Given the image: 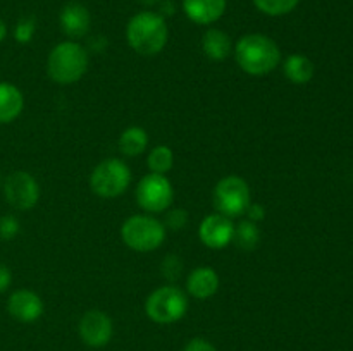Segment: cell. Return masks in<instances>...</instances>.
<instances>
[{
  "label": "cell",
  "mask_w": 353,
  "mask_h": 351,
  "mask_svg": "<svg viewBox=\"0 0 353 351\" xmlns=\"http://www.w3.org/2000/svg\"><path fill=\"white\" fill-rule=\"evenodd\" d=\"M130 182V167L119 158H107V160L100 162L90 178L92 189L103 198H114V196L123 195Z\"/></svg>",
  "instance_id": "8992f818"
},
{
  "label": "cell",
  "mask_w": 353,
  "mask_h": 351,
  "mask_svg": "<svg viewBox=\"0 0 353 351\" xmlns=\"http://www.w3.org/2000/svg\"><path fill=\"white\" fill-rule=\"evenodd\" d=\"M285 74L290 81L296 83V85H303V83H309L312 79L314 64L305 55H290L285 62Z\"/></svg>",
  "instance_id": "ac0fdd59"
},
{
  "label": "cell",
  "mask_w": 353,
  "mask_h": 351,
  "mask_svg": "<svg viewBox=\"0 0 353 351\" xmlns=\"http://www.w3.org/2000/svg\"><path fill=\"white\" fill-rule=\"evenodd\" d=\"M61 28L69 38H81L88 33L90 23H92V17H90L88 9L85 6L78 2H71L61 10Z\"/></svg>",
  "instance_id": "4fadbf2b"
},
{
  "label": "cell",
  "mask_w": 353,
  "mask_h": 351,
  "mask_svg": "<svg viewBox=\"0 0 353 351\" xmlns=\"http://www.w3.org/2000/svg\"><path fill=\"white\" fill-rule=\"evenodd\" d=\"M34 28H37V24H34L33 17H24V19H21L17 23L16 30H14V36H16V40L19 43H26V41H30L33 38Z\"/></svg>",
  "instance_id": "603a6c76"
},
{
  "label": "cell",
  "mask_w": 353,
  "mask_h": 351,
  "mask_svg": "<svg viewBox=\"0 0 353 351\" xmlns=\"http://www.w3.org/2000/svg\"><path fill=\"white\" fill-rule=\"evenodd\" d=\"M185 351H217V350L209 343V341L202 339V337H195V339H192L188 344H186Z\"/></svg>",
  "instance_id": "d4e9b609"
},
{
  "label": "cell",
  "mask_w": 353,
  "mask_h": 351,
  "mask_svg": "<svg viewBox=\"0 0 353 351\" xmlns=\"http://www.w3.org/2000/svg\"><path fill=\"white\" fill-rule=\"evenodd\" d=\"M123 241L137 251H152L161 246L165 240L162 222L148 215H133L123 224Z\"/></svg>",
  "instance_id": "277c9868"
},
{
  "label": "cell",
  "mask_w": 353,
  "mask_h": 351,
  "mask_svg": "<svg viewBox=\"0 0 353 351\" xmlns=\"http://www.w3.org/2000/svg\"><path fill=\"white\" fill-rule=\"evenodd\" d=\"M148 143V134L147 131L141 129V127H130V129L124 131L121 134L119 147L121 151L128 157H134V155H140L141 151H145Z\"/></svg>",
  "instance_id": "d6986e66"
},
{
  "label": "cell",
  "mask_w": 353,
  "mask_h": 351,
  "mask_svg": "<svg viewBox=\"0 0 353 351\" xmlns=\"http://www.w3.org/2000/svg\"><path fill=\"white\" fill-rule=\"evenodd\" d=\"M17 229H19V224L10 215H6L0 219V237H3V240L12 237L17 233Z\"/></svg>",
  "instance_id": "cb8c5ba5"
},
{
  "label": "cell",
  "mask_w": 353,
  "mask_h": 351,
  "mask_svg": "<svg viewBox=\"0 0 353 351\" xmlns=\"http://www.w3.org/2000/svg\"><path fill=\"white\" fill-rule=\"evenodd\" d=\"M10 281H12V274H10V268L7 265L0 264V292L6 291L10 286Z\"/></svg>",
  "instance_id": "4316f807"
},
{
  "label": "cell",
  "mask_w": 353,
  "mask_h": 351,
  "mask_svg": "<svg viewBox=\"0 0 353 351\" xmlns=\"http://www.w3.org/2000/svg\"><path fill=\"white\" fill-rule=\"evenodd\" d=\"M248 215H250V219L254 220H261L262 217H264V210H262V206H257V205H250L247 209Z\"/></svg>",
  "instance_id": "83f0119b"
},
{
  "label": "cell",
  "mask_w": 353,
  "mask_h": 351,
  "mask_svg": "<svg viewBox=\"0 0 353 351\" xmlns=\"http://www.w3.org/2000/svg\"><path fill=\"white\" fill-rule=\"evenodd\" d=\"M203 52L214 61H224L231 52V40L224 31L209 30L203 34Z\"/></svg>",
  "instance_id": "e0dca14e"
},
{
  "label": "cell",
  "mask_w": 353,
  "mask_h": 351,
  "mask_svg": "<svg viewBox=\"0 0 353 351\" xmlns=\"http://www.w3.org/2000/svg\"><path fill=\"white\" fill-rule=\"evenodd\" d=\"M3 195L14 209L30 210L38 203L40 188L33 176L24 171H17L6 179Z\"/></svg>",
  "instance_id": "9c48e42d"
},
{
  "label": "cell",
  "mask_w": 353,
  "mask_h": 351,
  "mask_svg": "<svg viewBox=\"0 0 353 351\" xmlns=\"http://www.w3.org/2000/svg\"><path fill=\"white\" fill-rule=\"evenodd\" d=\"M141 3H145V6H155V3H159L161 0H140Z\"/></svg>",
  "instance_id": "f546056e"
},
{
  "label": "cell",
  "mask_w": 353,
  "mask_h": 351,
  "mask_svg": "<svg viewBox=\"0 0 353 351\" xmlns=\"http://www.w3.org/2000/svg\"><path fill=\"white\" fill-rule=\"evenodd\" d=\"M186 16L196 24L216 23L226 10V0H183Z\"/></svg>",
  "instance_id": "5bb4252c"
},
{
  "label": "cell",
  "mask_w": 353,
  "mask_h": 351,
  "mask_svg": "<svg viewBox=\"0 0 353 351\" xmlns=\"http://www.w3.org/2000/svg\"><path fill=\"white\" fill-rule=\"evenodd\" d=\"M186 310H188V298L176 286L155 289L145 303V312L157 323L176 322L185 315Z\"/></svg>",
  "instance_id": "5b68a950"
},
{
  "label": "cell",
  "mask_w": 353,
  "mask_h": 351,
  "mask_svg": "<svg viewBox=\"0 0 353 351\" xmlns=\"http://www.w3.org/2000/svg\"><path fill=\"white\" fill-rule=\"evenodd\" d=\"M24 107L23 93L10 83H0V124L17 119Z\"/></svg>",
  "instance_id": "2e32d148"
},
{
  "label": "cell",
  "mask_w": 353,
  "mask_h": 351,
  "mask_svg": "<svg viewBox=\"0 0 353 351\" xmlns=\"http://www.w3.org/2000/svg\"><path fill=\"white\" fill-rule=\"evenodd\" d=\"M137 200L140 206L147 212H162L168 209L174 200V191L164 174L145 176L137 188Z\"/></svg>",
  "instance_id": "ba28073f"
},
{
  "label": "cell",
  "mask_w": 353,
  "mask_h": 351,
  "mask_svg": "<svg viewBox=\"0 0 353 351\" xmlns=\"http://www.w3.org/2000/svg\"><path fill=\"white\" fill-rule=\"evenodd\" d=\"M7 310L19 322H34L37 319H40L41 312H43V303H41L40 296L34 295L33 291L19 289L10 295L9 301H7Z\"/></svg>",
  "instance_id": "7c38bea8"
},
{
  "label": "cell",
  "mask_w": 353,
  "mask_h": 351,
  "mask_svg": "<svg viewBox=\"0 0 353 351\" xmlns=\"http://www.w3.org/2000/svg\"><path fill=\"white\" fill-rule=\"evenodd\" d=\"M199 234L205 246L219 250V248L228 246L230 241L233 240L234 226L230 217L223 215V213H212L202 220Z\"/></svg>",
  "instance_id": "8fae6325"
},
{
  "label": "cell",
  "mask_w": 353,
  "mask_h": 351,
  "mask_svg": "<svg viewBox=\"0 0 353 351\" xmlns=\"http://www.w3.org/2000/svg\"><path fill=\"white\" fill-rule=\"evenodd\" d=\"M300 0H254L255 7L268 16H283L299 6Z\"/></svg>",
  "instance_id": "ffe728a7"
},
{
  "label": "cell",
  "mask_w": 353,
  "mask_h": 351,
  "mask_svg": "<svg viewBox=\"0 0 353 351\" xmlns=\"http://www.w3.org/2000/svg\"><path fill=\"white\" fill-rule=\"evenodd\" d=\"M234 54L240 67L254 76L268 74L281 61V52L276 41L259 33L241 36L234 48Z\"/></svg>",
  "instance_id": "6da1fadb"
},
{
  "label": "cell",
  "mask_w": 353,
  "mask_h": 351,
  "mask_svg": "<svg viewBox=\"0 0 353 351\" xmlns=\"http://www.w3.org/2000/svg\"><path fill=\"white\" fill-rule=\"evenodd\" d=\"M168 224L172 227V229H181L186 224V212L185 210H174L168 215Z\"/></svg>",
  "instance_id": "484cf974"
},
{
  "label": "cell",
  "mask_w": 353,
  "mask_h": 351,
  "mask_svg": "<svg viewBox=\"0 0 353 351\" xmlns=\"http://www.w3.org/2000/svg\"><path fill=\"white\" fill-rule=\"evenodd\" d=\"M79 336L88 346H105L112 337V322L100 310H90L79 320Z\"/></svg>",
  "instance_id": "30bf717a"
},
{
  "label": "cell",
  "mask_w": 353,
  "mask_h": 351,
  "mask_svg": "<svg viewBox=\"0 0 353 351\" xmlns=\"http://www.w3.org/2000/svg\"><path fill=\"white\" fill-rule=\"evenodd\" d=\"M148 167L155 174H165L172 167V151L168 147H157L148 155Z\"/></svg>",
  "instance_id": "44dd1931"
},
{
  "label": "cell",
  "mask_w": 353,
  "mask_h": 351,
  "mask_svg": "<svg viewBox=\"0 0 353 351\" xmlns=\"http://www.w3.org/2000/svg\"><path fill=\"white\" fill-rule=\"evenodd\" d=\"M88 69V54L85 48L76 41H64L59 43L48 55L47 72L50 79L59 85H71Z\"/></svg>",
  "instance_id": "3957f363"
},
{
  "label": "cell",
  "mask_w": 353,
  "mask_h": 351,
  "mask_svg": "<svg viewBox=\"0 0 353 351\" xmlns=\"http://www.w3.org/2000/svg\"><path fill=\"white\" fill-rule=\"evenodd\" d=\"M214 205L226 217H238L250 206V188L245 179L228 176L217 182L214 189Z\"/></svg>",
  "instance_id": "52a82bcc"
},
{
  "label": "cell",
  "mask_w": 353,
  "mask_h": 351,
  "mask_svg": "<svg viewBox=\"0 0 353 351\" xmlns=\"http://www.w3.org/2000/svg\"><path fill=\"white\" fill-rule=\"evenodd\" d=\"M186 288H188L190 295L195 296V298H210L212 295H216L217 288H219L217 272L210 267L195 268L186 281Z\"/></svg>",
  "instance_id": "9a60e30c"
},
{
  "label": "cell",
  "mask_w": 353,
  "mask_h": 351,
  "mask_svg": "<svg viewBox=\"0 0 353 351\" xmlns=\"http://www.w3.org/2000/svg\"><path fill=\"white\" fill-rule=\"evenodd\" d=\"M168 24L159 14L145 10L131 17L126 28L128 43L140 55H155L168 43Z\"/></svg>",
  "instance_id": "7a4b0ae2"
},
{
  "label": "cell",
  "mask_w": 353,
  "mask_h": 351,
  "mask_svg": "<svg viewBox=\"0 0 353 351\" xmlns=\"http://www.w3.org/2000/svg\"><path fill=\"white\" fill-rule=\"evenodd\" d=\"M236 237V243L241 248H254L259 241V229L252 222H241L238 226V229L234 231V236Z\"/></svg>",
  "instance_id": "7402d4cb"
},
{
  "label": "cell",
  "mask_w": 353,
  "mask_h": 351,
  "mask_svg": "<svg viewBox=\"0 0 353 351\" xmlns=\"http://www.w3.org/2000/svg\"><path fill=\"white\" fill-rule=\"evenodd\" d=\"M6 34H7V26H6V23H3V21L0 19V41H2L3 38H6Z\"/></svg>",
  "instance_id": "f1b7e54d"
}]
</instances>
